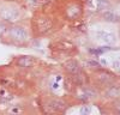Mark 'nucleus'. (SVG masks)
<instances>
[{
    "label": "nucleus",
    "instance_id": "f257e3e1",
    "mask_svg": "<svg viewBox=\"0 0 120 115\" xmlns=\"http://www.w3.org/2000/svg\"><path fill=\"white\" fill-rule=\"evenodd\" d=\"M30 28H31L33 37H45L53 34L56 30L58 22L54 16L40 8L36 10L33 14Z\"/></svg>",
    "mask_w": 120,
    "mask_h": 115
},
{
    "label": "nucleus",
    "instance_id": "f03ea898",
    "mask_svg": "<svg viewBox=\"0 0 120 115\" xmlns=\"http://www.w3.org/2000/svg\"><path fill=\"white\" fill-rule=\"evenodd\" d=\"M60 13L66 21H78L83 16V4L79 0H64L60 6Z\"/></svg>",
    "mask_w": 120,
    "mask_h": 115
},
{
    "label": "nucleus",
    "instance_id": "7ed1b4c3",
    "mask_svg": "<svg viewBox=\"0 0 120 115\" xmlns=\"http://www.w3.org/2000/svg\"><path fill=\"white\" fill-rule=\"evenodd\" d=\"M7 37L10 38V42L12 44L19 46V47H26L30 41V35L28 29L21 24H10Z\"/></svg>",
    "mask_w": 120,
    "mask_h": 115
},
{
    "label": "nucleus",
    "instance_id": "20e7f679",
    "mask_svg": "<svg viewBox=\"0 0 120 115\" xmlns=\"http://www.w3.org/2000/svg\"><path fill=\"white\" fill-rule=\"evenodd\" d=\"M49 49L55 54H64V55H70L72 56L76 54L77 48L73 42L67 41V40H56L53 41L49 44Z\"/></svg>",
    "mask_w": 120,
    "mask_h": 115
},
{
    "label": "nucleus",
    "instance_id": "39448f33",
    "mask_svg": "<svg viewBox=\"0 0 120 115\" xmlns=\"http://www.w3.org/2000/svg\"><path fill=\"white\" fill-rule=\"evenodd\" d=\"M22 13L19 7H16L13 5H4L0 6V18L5 21L8 24L17 23L21 18Z\"/></svg>",
    "mask_w": 120,
    "mask_h": 115
},
{
    "label": "nucleus",
    "instance_id": "423d86ee",
    "mask_svg": "<svg viewBox=\"0 0 120 115\" xmlns=\"http://www.w3.org/2000/svg\"><path fill=\"white\" fill-rule=\"evenodd\" d=\"M43 107L46 108L47 113H65V110L67 109V101L61 97L51 96L46 98Z\"/></svg>",
    "mask_w": 120,
    "mask_h": 115
},
{
    "label": "nucleus",
    "instance_id": "0eeeda50",
    "mask_svg": "<svg viewBox=\"0 0 120 115\" xmlns=\"http://www.w3.org/2000/svg\"><path fill=\"white\" fill-rule=\"evenodd\" d=\"M37 62L38 60L33 55H19L15 58V60H13L15 66L21 70H30L33 67H35Z\"/></svg>",
    "mask_w": 120,
    "mask_h": 115
},
{
    "label": "nucleus",
    "instance_id": "6e6552de",
    "mask_svg": "<svg viewBox=\"0 0 120 115\" xmlns=\"http://www.w3.org/2000/svg\"><path fill=\"white\" fill-rule=\"evenodd\" d=\"M95 80L97 83H100L101 85L106 86H111L112 84H114V82L116 80V77L111 73L109 71H106V70H97L95 72Z\"/></svg>",
    "mask_w": 120,
    "mask_h": 115
},
{
    "label": "nucleus",
    "instance_id": "1a4fd4ad",
    "mask_svg": "<svg viewBox=\"0 0 120 115\" xmlns=\"http://www.w3.org/2000/svg\"><path fill=\"white\" fill-rule=\"evenodd\" d=\"M94 36L98 42H101L103 44H107V46L113 44L116 41L115 35L111 31H106V30H97V31L94 32Z\"/></svg>",
    "mask_w": 120,
    "mask_h": 115
},
{
    "label": "nucleus",
    "instance_id": "9d476101",
    "mask_svg": "<svg viewBox=\"0 0 120 115\" xmlns=\"http://www.w3.org/2000/svg\"><path fill=\"white\" fill-rule=\"evenodd\" d=\"M63 70L65 71L66 75H73L78 72H81L83 68L76 59H67L63 62Z\"/></svg>",
    "mask_w": 120,
    "mask_h": 115
},
{
    "label": "nucleus",
    "instance_id": "9b49d317",
    "mask_svg": "<svg viewBox=\"0 0 120 115\" xmlns=\"http://www.w3.org/2000/svg\"><path fill=\"white\" fill-rule=\"evenodd\" d=\"M111 7L108 0H89L88 8L93 12H103Z\"/></svg>",
    "mask_w": 120,
    "mask_h": 115
},
{
    "label": "nucleus",
    "instance_id": "f8f14e48",
    "mask_svg": "<svg viewBox=\"0 0 120 115\" xmlns=\"http://www.w3.org/2000/svg\"><path fill=\"white\" fill-rule=\"evenodd\" d=\"M13 92L10 90L8 88H6V86H4L3 84H0V100L3 101H11L13 98Z\"/></svg>",
    "mask_w": 120,
    "mask_h": 115
},
{
    "label": "nucleus",
    "instance_id": "ddd939ff",
    "mask_svg": "<svg viewBox=\"0 0 120 115\" xmlns=\"http://www.w3.org/2000/svg\"><path fill=\"white\" fill-rule=\"evenodd\" d=\"M25 4L29 8L36 11V10L43 8V6L46 5V1L45 0H25Z\"/></svg>",
    "mask_w": 120,
    "mask_h": 115
},
{
    "label": "nucleus",
    "instance_id": "4468645a",
    "mask_svg": "<svg viewBox=\"0 0 120 115\" xmlns=\"http://www.w3.org/2000/svg\"><path fill=\"white\" fill-rule=\"evenodd\" d=\"M106 95H107V97H112V98H116V100L120 98V86L112 84L111 86H108Z\"/></svg>",
    "mask_w": 120,
    "mask_h": 115
},
{
    "label": "nucleus",
    "instance_id": "2eb2a0df",
    "mask_svg": "<svg viewBox=\"0 0 120 115\" xmlns=\"http://www.w3.org/2000/svg\"><path fill=\"white\" fill-rule=\"evenodd\" d=\"M103 18H105V21H107V22H113V23L120 21L119 17H118L114 12H112L109 8L106 10V11H103Z\"/></svg>",
    "mask_w": 120,
    "mask_h": 115
},
{
    "label": "nucleus",
    "instance_id": "dca6fc26",
    "mask_svg": "<svg viewBox=\"0 0 120 115\" xmlns=\"http://www.w3.org/2000/svg\"><path fill=\"white\" fill-rule=\"evenodd\" d=\"M8 28H10V24L6 23L5 21H3V19L0 18V37H5V36H7Z\"/></svg>",
    "mask_w": 120,
    "mask_h": 115
},
{
    "label": "nucleus",
    "instance_id": "f3484780",
    "mask_svg": "<svg viewBox=\"0 0 120 115\" xmlns=\"http://www.w3.org/2000/svg\"><path fill=\"white\" fill-rule=\"evenodd\" d=\"M81 113L82 114H89L90 113V105H88V104L83 105V107L81 108Z\"/></svg>",
    "mask_w": 120,
    "mask_h": 115
},
{
    "label": "nucleus",
    "instance_id": "a211bd4d",
    "mask_svg": "<svg viewBox=\"0 0 120 115\" xmlns=\"http://www.w3.org/2000/svg\"><path fill=\"white\" fill-rule=\"evenodd\" d=\"M114 107H115V110H116V113H118V114H120V100H119V98L115 101Z\"/></svg>",
    "mask_w": 120,
    "mask_h": 115
},
{
    "label": "nucleus",
    "instance_id": "6ab92c4d",
    "mask_svg": "<svg viewBox=\"0 0 120 115\" xmlns=\"http://www.w3.org/2000/svg\"><path fill=\"white\" fill-rule=\"evenodd\" d=\"M3 1H6V3H12V1H15V0H3Z\"/></svg>",
    "mask_w": 120,
    "mask_h": 115
}]
</instances>
